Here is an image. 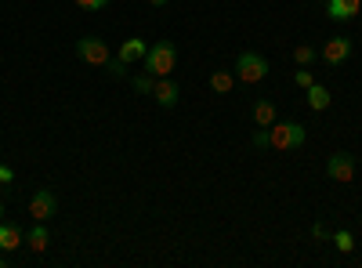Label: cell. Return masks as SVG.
I'll return each mask as SVG.
<instances>
[{"label": "cell", "instance_id": "6da1fadb", "mask_svg": "<svg viewBox=\"0 0 362 268\" xmlns=\"http://www.w3.org/2000/svg\"><path fill=\"white\" fill-rule=\"evenodd\" d=\"M177 69V47H174V40H156L153 47L145 51V73L148 76H170Z\"/></svg>", "mask_w": 362, "mask_h": 268}, {"label": "cell", "instance_id": "7a4b0ae2", "mask_svg": "<svg viewBox=\"0 0 362 268\" xmlns=\"http://www.w3.org/2000/svg\"><path fill=\"white\" fill-rule=\"evenodd\" d=\"M305 127L300 124H293V120H276L268 127V145L276 148V153H293V148H300L305 145Z\"/></svg>", "mask_w": 362, "mask_h": 268}, {"label": "cell", "instance_id": "3957f363", "mask_svg": "<svg viewBox=\"0 0 362 268\" xmlns=\"http://www.w3.org/2000/svg\"><path fill=\"white\" fill-rule=\"evenodd\" d=\"M235 76L239 83H261L268 76V58H261L257 51H243L235 58Z\"/></svg>", "mask_w": 362, "mask_h": 268}, {"label": "cell", "instance_id": "277c9868", "mask_svg": "<svg viewBox=\"0 0 362 268\" xmlns=\"http://www.w3.org/2000/svg\"><path fill=\"white\" fill-rule=\"evenodd\" d=\"M76 54H80V62H87V66H109V44L102 40V37H83V40H76Z\"/></svg>", "mask_w": 362, "mask_h": 268}, {"label": "cell", "instance_id": "5b68a950", "mask_svg": "<svg viewBox=\"0 0 362 268\" xmlns=\"http://www.w3.org/2000/svg\"><path fill=\"white\" fill-rule=\"evenodd\" d=\"M326 177H334L337 185H351L355 182V156L334 153V156L326 160Z\"/></svg>", "mask_w": 362, "mask_h": 268}, {"label": "cell", "instance_id": "8992f818", "mask_svg": "<svg viewBox=\"0 0 362 268\" xmlns=\"http://www.w3.org/2000/svg\"><path fill=\"white\" fill-rule=\"evenodd\" d=\"M29 214H33V221H47L58 214V196L51 189H37L33 199H29Z\"/></svg>", "mask_w": 362, "mask_h": 268}, {"label": "cell", "instance_id": "52a82bcc", "mask_svg": "<svg viewBox=\"0 0 362 268\" xmlns=\"http://www.w3.org/2000/svg\"><path fill=\"white\" fill-rule=\"evenodd\" d=\"M319 58H322L326 66H344L348 58H351V40H348V37H329V40L322 44Z\"/></svg>", "mask_w": 362, "mask_h": 268}, {"label": "cell", "instance_id": "ba28073f", "mask_svg": "<svg viewBox=\"0 0 362 268\" xmlns=\"http://www.w3.org/2000/svg\"><path fill=\"white\" fill-rule=\"evenodd\" d=\"M153 98H156V105H163V109H174V105H177V98H181V87H177V80H170V76H160V80L153 83Z\"/></svg>", "mask_w": 362, "mask_h": 268}, {"label": "cell", "instance_id": "9c48e42d", "mask_svg": "<svg viewBox=\"0 0 362 268\" xmlns=\"http://www.w3.org/2000/svg\"><path fill=\"white\" fill-rule=\"evenodd\" d=\"M362 11V0H326V15L334 22H351Z\"/></svg>", "mask_w": 362, "mask_h": 268}, {"label": "cell", "instance_id": "30bf717a", "mask_svg": "<svg viewBox=\"0 0 362 268\" xmlns=\"http://www.w3.org/2000/svg\"><path fill=\"white\" fill-rule=\"evenodd\" d=\"M145 51H148V44L141 40V37H131V40H124L119 44V62L124 66H134V62H145Z\"/></svg>", "mask_w": 362, "mask_h": 268}, {"label": "cell", "instance_id": "8fae6325", "mask_svg": "<svg viewBox=\"0 0 362 268\" xmlns=\"http://www.w3.org/2000/svg\"><path fill=\"white\" fill-rule=\"evenodd\" d=\"M22 243H25L22 228H18L15 221H0V250H4V254H15Z\"/></svg>", "mask_w": 362, "mask_h": 268}, {"label": "cell", "instance_id": "7c38bea8", "mask_svg": "<svg viewBox=\"0 0 362 268\" xmlns=\"http://www.w3.org/2000/svg\"><path fill=\"white\" fill-rule=\"evenodd\" d=\"M25 247L33 250V254H44V250L51 247V232H47V225H44V221H37L33 228H29V235H25Z\"/></svg>", "mask_w": 362, "mask_h": 268}, {"label": "cell", "instance_id": "4fadbf2b", "mask_svg": "<svg viewBox=\"0 0 362 268\" xmlns=\"http://www.w3.org/2000/svg\"><path fill=\"white\" fill-rule=\"evenodd\" d=\"M279 120V112H276V105H272L268 98H261L257 105H254V124L257 127H272V124H276Z\"/></svg>", "mask_w": 362, "mask_h": 268}, {"label": "cell", "instance_id": "5bb4252c", "mask_svg": "<svg viewBox=\"0 0 362 268\" xmlns=\"http://www.w3.org/2000/svg\"><path fill=\"white\" fill-rule=\"evenodd\" d=\"M308 105H312L315 112L329 109V91H326L322 83H312V87H308Z\"/></svg>", "mask_w": 362, "mask_h": 268}, {"label": "cell", "instance_id": "9a60e30c", "mask_svg": "<svg viewBox=\"0 0 362 268\" xmlns=\"http://www.w3.org/2000/svg\"><path fill=\"white\" fill-rule=\"evenodd\" d=\"M210 87H214L218 95H228L232 87H235V73H225V69H218V73H210Z\"/></svg>", "mask_w": 362, "mask_h": 268}, {"label": "cell", "instance_id": "2e32d148", "mask_svg": "<svg viewBox=\"0 0 362 268\" xmlns=\"http://www.w3.org/2000/svg\"><path fill=\"white\" fill-rule=\"evenodd\" d=\"M315 58H319V51H315L312 44H297V47H293V62H297V66H312Z\"/></svg>", "mask_w": 362, "mask_h": 268}, {"label": "cell", "instance_id": "e0dca14e", "mask_svg": "<svg viewBox=\"0 0 362 268\" xmlns=\"http://www.w3.org/2000/svg\"><path fill=\"white\" fill-rule=\"evenodd\" d=\"M334 243H337V250H341V254H351V250H355V240H351V232H348V228L334 232Z\"/></svg>", "mask_w": 362, "mask_h": 268}, {"label": "cell", "instance_id": "ac0fdd59", "mask_svg": "<svg viewBox=\"0 0 362 268\" xmlns=\"http://www.w3.org/2000/svg\"><path fill=\"white\" fill-rule=\"evenodd\" d=\"M131 83H134V91H138V95H153V83H156V76L141 73V76H134Z\"/></svg>", "mask_w": 362, "mask_h": 268}, {"label": "cell", "instance_id": "d6986e66", "mask_svg": "<svg viewBox=\"0 0 362 268\" xmlns=\"http://www.w3.org/2000/svg\"><path fill=\"white\" fill-rule=\"evenodd\" d=\"M293 83H297V87H305V91H308V87L315 83V76H312V69H308V66H300V69L293 73Z\"/></svg>", "mask_w": 362, "mask_h": 268}, {"label": "cell", "instance_id": "ffe728a7", "mask_svg": "<svg viewBox=\"0 0 362 268\" xmlns=\"http://www.w3.org/2000/svg\"><path fill=\"white\" fill-rule=\"evenodd\" d=\"M73 4H76V8H83V11H102V8L109 4V0H73Z\"/></svg>", "mask_w": 362, "mask_h": 268}, {"label": "cell", "instance_id": "44dd1931", "mask_svg": "<svg viewBox=\"0 0 362 268\" xmlns=\"http://www.w3.org/2000/svg\"><path fill=\"white\" fill-rule=\"evenodd\" d=\"M109 73H112V76H127V66L119 62V58H109Z\"/></svg>", "mask_w": 362, "mask_h": 268}, {"label": "cell", "instance_id": "7402d4cb", "mask_svg": "<svg viewBox=\"0 0 362 268\" xmlns=\"http://www.w3.org/2000/svg\"><path fill=\"white\" fill-rule=\"evenodd\" d=\"M11 182H15V170H11V167H4V163H0V185L8 189Z\"/></svg>", "mask_w": 362, "mask_h": 268}, {"label": "cell", "instance_id": "603a6c76", "mask_svg": "<svg viewBox=\"0 0 362 268\" xmlns=\"http://www.w3.org/2000/svg\"><path fill=\"white\" fill-rule=\"evenodd\" d=\"M254 145H257V148L268 145V127H257V131H254Z\"/></svg>", "mask_w": 362, "mask_h": 268}, {"label": "cell", "instance_id": "cb8c5ba5", "mask_svg": "<svg viewBox=\"0 0 362 268\" xmlns=\"http://www.w3.org/2000/svg\"><path fill=\"white\" fill-rule=\"evenodd\" d=\"M148 4H153V8H163V4H170V0H148Z\"/></svg>", "mask_w": 362, "mask_h": 268}, {"label": "cell", "instance_id": "d4e9b609", "mask_svg": "<svg viewBox=\"0 0 362 268\" xmlns=\"http://www.w3.org/2000/svg\"><path fill=\"white\" fill-rule=\"evenodd\" d=\"M0 221H4V203H0Z\"/></svg>", "mask_w": 362, "mask_h": 268}]
</instances>
